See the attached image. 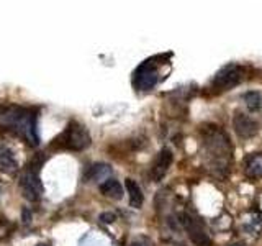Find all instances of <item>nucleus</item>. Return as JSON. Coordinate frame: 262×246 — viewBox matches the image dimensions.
Wrapping results in <instances>:
<instances>
[{"instance_id":"obj_6","label":"nucleus","mask_w":262,"mask_h":246,"mask_svg":"<svg viewBox=\"0 0 262 246\" xmlns=\"http://www.w3.org/2000/svg\"><path fill=\"white\" fill-rule=\"evenodd\" d=\"M246 77V69L239 64H226L225 68H221L215 77H213L211 87L216 89L218 92H226L233 87L239 86Z\"/></svg>"},{"instance_id":"obj_15","label":"nucleus","mask_w":262,"mask_h":246,"mask_svg":"<svg viewBox=\"0 0 262 246\" xmlns=\"http://www.w3.org/2000/svg\"><path fill=\"white\" fill-rule=\"evenodd\" d=\"M243 100H244L246 107L252 112H257L262 109V94L257 92V90H249V92H246L243 95Z\"/></svg>"},{"instance_id":"obj_10","label":"nucleus","mask_w":262,"mask_h":246,"mask_svg":"<svg viewBox=\"0 0 262 246\" xmlns=\"http://www.w3.org/2000/svg\"><path fill=\"white\" fill-rule=\"evenodd\" d=\"M110 177H112V168L108 164H103V162L92 164V166L85 171V182H97L100 186Z\"/></svg>"},{"instance_id":"obj_13","label":"nucleus","mask_w":262,"mask_h":246,"mask_svg":"<svg viewBox=\"0 0 262 246\" xmlns=\"http://www.w3.org/2000/svg\"><path fill=\"white\" fill-rule=\"evenodd\" d=\"M125 187H126V192H128V197H129V205L133 209H139L144 202V195H143V191L139 184L136 182L135 179H126L125 180Z\"/></svg>"},{"instance_id":"obj_1","label":"nucleus","mask_w":262,"mask_h":246,"mask_svg":"<svg viewBox=\"0 0 262 246\" xmlns=\"http://www.w3.org/2000/svg\"><path fill=\"white\" fill-rule=\"evenodd\" d=\"M202 139H203V158L207 169L218 177H226L231 166L233 150L229 138L225 130L216 125L202 127Z\"/></svg>"},{"instance_id":"obj_2","label":"nucleus","mask_w":262,"mask_h":246,"mask_svg":"<svg viewBox=\"0 0 262 246\" xmlns=\"http://www.w3.org/2000/svg\"><path fill=\"white\" fill-rule=\"evenodd\" d=\"M0 127L4 130L13 131L31 146H36L39 143L36 131V115L31 109H25L20 105L0 107Z\"/></svg>"},{"instance_id":"obj_3","label":"nucleus","mask_w":262,"mask_h":246,"mask_svg":"<svg viewBox=\"0 0 262 246\" xmlns=\"http://www.w3.org/2000/svg\"><path fill=\"white\" fill-rule=\"evenodd\" d=\"M90 143H92V139H90L85 127L77 121H71L62 133L54 139L53 145H59V148L71 151H84L85 148L90 146Z\"/></svg>"},{"instance_id":"obj_9","label":"nucleus","mask_w":262,"mask_h":246,"mask_svg":"<svg viewBox=\"0 0 262 246\" xmlns=\"http://www.w3.org/2000/svg\"><path fill=\"white\" fill-rule=\"evenodd\" d=\"M172 159H174V156H172V151L169 148H162L159 151V154L156 156V159L151 166V177L154 182H159V180L167 174V171L172 164Z\"/></svg>"},{"instance_id":"obj_14","label":"nucleus","mask_w":262,"mask_h":246,"mask_svg":"<svg viewBox=\"0 0 262 246\" xmlns=\"http://www.w3.org/2000/svg\"><path fill=\"white\" fill-rule=\"evenodd\" d=\"M98 189H100V194L108 197V199H113V200H120L123 197V187L121 184L118 182L117 179H106L105 182H102L100 186H98Z\"/></svg>"},{"instance_id":"obj_8","label":"nucleus","mask_w":262,"mask_h":246,"mask_svg":"<svg viewBox=\"0 0 262 246\" xmlns=\"http://www.w3.org/2000/svg\"><path fill=\"white\" fill-rule=\"evenodd\" d=\"M233 128H234L236 135L239 136V138L249 139V138L257 135L259 123L254 120L252 117H249V115L237 112V113H234V117H233Z\"/></svg>"},{"instance_id":"obj_12","label":"nucleus","mask_w":262,"mask_h":246,"mask_svg":"<svg viewBox=\"0 0 262 246\" xmlns=\"http://www.w3.org/2000/svg\"><path fill=\"white\" fill-rule=\"evenodd\" d=\"M244 171L252 179L262 177V153H254L244 159Z\"/></svg>"},{"instance_id":"obj_4","label":"nucleus","mask_w":262,"mask_h":246,"mask_svg":"<svg viewBox=\"0 0 262 246\" xmlns=\"http://www.w3.org/2000/svg\"><path fill=\"white\" fill-rule=\"evenodd\" d=\"M41 162H43V158H39V161L33 158L31 162L23 169L20 176L21 194L25 199L30 202H36L41 199V195H43V184H41V179H39Z\"/></svg>"},{"instance_id":"obj_18","label":"nucleus","mask_w":262,"mask_h":246,"mask_svg":"<svg viewBox=\"0 0 262 246\" xmlns=\"http://www.w3.org/2000/svg\"><path fill=\"white\" fill-rule=\"evenodd\" d=\"M30 220H31L30 212H28V210H25V212H23V221H25V223H30Z\"/></svg>"},{"instance_id":"obj_5","label":"nucleus","mask_w":262,"mask_h":246,"mask_svg":"<svg viewBox=\"0 0 262 246\" xmlns=\"http://www.w3.org/2000/svg\"><path fill=\"white\" fill-rule=\"evenodd\" d=\"M156 61H158V57H151V59L144 61L141 66L136 68L133 74V86L136 90L147 92V90L158 86V82L161 79V72H159V64Z\"/></svg>"},{"instance_id":"obj_11","label":"nucleus","mask_w":262,"mask_h":246,"mask_svg":"<svg viewBox=\"0 0 262 246\" xmlns=\"http://www.w3.org/2000/svg\"><path fill=\"white\" fill-rule=\"evenodd\" d=\"M0 171L7 174H15L18 171V162H16L13 151L2 141H0Z\"/></svg>"},{"instance_id":"obj_19","label":"nucleus","mask_w":262,"mask_h":246,"mask_svg":"<svg viewBox=\"0 0 262 246\" xmlns=\"http://www.w3.org/2000/svg\"><path fill=\"white\" fill-rule=\"evenodd\" d=\"M38 246H48V244H38Z\"/></svg>"},{"instance_id":"obj_17","label":"nucleus","mask_w":262,"mask_h":246,"mask_svg":"<svg viewBox=\"0 0 262 246\" xmlns=\"http://www.w3.org/2000/svg\"><path fill=\"white\" fill-rule=\"evenodd\" d=\"M129 246H151L149 243H147L146 240H135L133 243H131Z\"/></svg>"},{"instance_id":"obj_7","label":"nucleus","mask_w":262,"mask_h":246,"mask_svg":"<svg viewBox=\"0 0 262 246\" xmlns=\"http://www.w3.org/2000/svg\"><path fill=\"white\" fill-rule=\"evenodd\" d=\"M179 221H180V225L185 228L188 238H190V241L195 246H213L211 238L207 233V230H205L200 220H196L195 217L190 215V213L184 212L179 215Z\"/></svg>"},{"instance_id":"obj_16","label":"nucleus","mask_w":262,"mask_h":246,"mask_svg":"<svg viewBox=\"0 0 262 246\" xmlns=\"http://www.w3.org/2000/svg\"><path fill=\"white\" fill-rule=\"evenodd\" d=\"M98 220H100L102 223H113V221L117 220V215H115L113 212H105V213H102L100 217H98Z\"/></svg>"}]
</instances>
